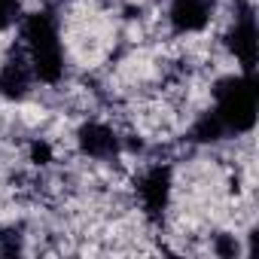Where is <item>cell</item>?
<instances>
[{
	"label": "cell",
	"mask_w": 259,
	"mask_h": 259,
	"mask_svg": "<svg viewBox=\"0 0 259 259\" xmlns=\"http://www.w3.org/2000/svg\"><path fill=\"white\" fill-rule=\"evenodd\" d=\"M76 141H79V150L85 156H92V159H107V156L116 153V135L110 132L107 125H101V122L82 125L79 135H76Z\"/></svg>",
	"instance_id": "6"
},
{
	"label": "cell",
	"mask_w": 259,
	"mask_h": 259,
	"mask_svg": "<svg viewBox=\"0 0 259 259\" xmlns=\"http://www.w3.org/2000/svg\"><path fill=\"white\" fill-rule=\"evenodd\" d=\"M229 49L238 55L241 67L247 76H253V67H256V22L250 13H244L235 28L229 31Z\"/></svg>",
	"instance_id": "4"
},
{
	"label": "cell",
	"mask_w": 259,
	"mask_h": 259,
	"mask_svg": "<svg viewBox=\"0 0 259 259\" xmlns=\"http://www.w3.org/2000/svg\"><path fill=\"white\" fill-rule=\"evenodd\" d=\"M19 16V0H0V31H7Z\"/></svg>",
	"instance_id": "9"
},
{
	"label": "cell",
	"mask_w": 259,
	"mask_h": 259,
	"mask_svg": "<svg viewBox=\"0 0 259 259\" xmlns=\"http://www.w3.org/2000/svg\"><path fill=\"white\" fill-rule=\"evenodd\" d=\"M210 22V0H174L171 4V25L177 34L201 31Z\"/></svg>",
	"instance_id": "5"
},
{
	"label": "cell",
	"mask_w": 259,
	"mask_h": 259,
	"mask_svg": "<svg viewBox=\"0 0 259 259\" xmlns=\"http://www.w3.org/2000/svg\"><path fill=\"white\" fill-rule=\"evenodd\" d=\"M25 40H28V61L37 79L58 82L64 73V55L58 40V25L49 13H34L25 22Z\"/></svg>",
	"instance_id": "1"
},
{
	"label": "cell",
	"mask_w": 259,
	"mask_h": 259,
	"mask_svg": "<svg viewBox=\"0 0 259 259\" xmlns=\"http://www.w3.org/2000/svg\"><path fill=\"white\" fill-rule=\"evenodd\" d=\"M31 61L25 58H10L4 64V70H0V95H7V98H25L28 89H31Z\"/></svg>",
	"instance_id": "7"
},
{
	"label": "cell",
	"mask_w": 259,
	"mask_h": 259,
	"mask_svg": "<svg viewBox=\"0 0 259 259\" xmlns=\"http://www.w3.org/2000/svg\"><path fill=\"white\" fill-rule=\"evenodd\" d=\"M213 98H217L213 113L226 125V132L244 135L253 128V122H256V82H253V76L244 73V76H229V79L217 82Z\"/></svg>",
	"instance_id": "2"
},
{
	"label": "cell",
	"mask_w": 259,
	"mask_h": 259,
	"mask_svg": "<svg viewBox=\"0 0 259 259\" xmlns=\"http://www.w3.org/2000/svg\"><path fill=\"white\" fill-rule=\"evenodd\" d=\"M226 135H229V132H226V125L220 122L217 113H204V116L198 119V125L192 128V138L201 141V144H207V141H220V138H226Z\"/></svg>",
	"instance_id": "8"
},
{
	"label": "cell",
	"mask_w": 259,
	"mask_h": 259,
	"mask_svg": "<svg viewBox=\"0 0 259 259\" xmlns=\"http://www.w3.org/2000/svg\"><path fill=\"white\" fill-rule=\"evenodd\" d=\"M138 189H141L144 210H147L150 217H159V213L165 210V204H168V195H171V171L162 168V165L150 168V171L144 174V180H141Z\"/></svg>",
	"instance_id": "3"
},
{
	"label": "cell",
	"mask_w": 259,
	"mask_h": 259,
	"mask_svg": "<svg viewBox=\"0 0 259 259\" xmlns=\"http://www.w3.org/2000/svg\"><path fill=\"white\" fill-rule=\"evenodd\" d=\"M34 159H37V162H40V159L46 162V159H49V147H46V144H34Z\"/></svg>",
	"instance_id": "10"
}]
</instances>
